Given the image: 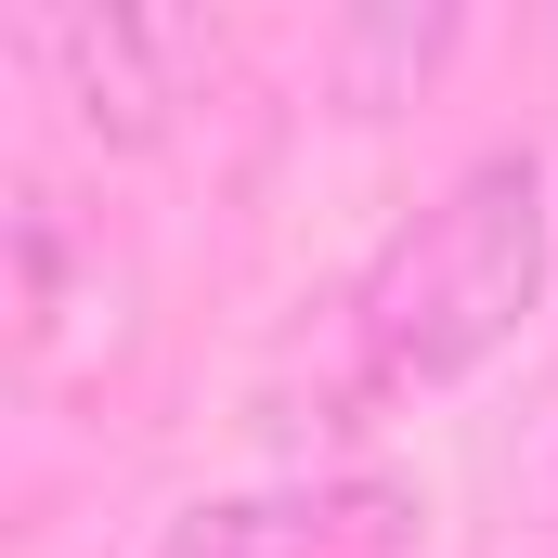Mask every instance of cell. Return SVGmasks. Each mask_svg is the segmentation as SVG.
<instances>
[{"instance_id":"6da1fadb","label":"cell","mask_w":558,"mask_h":558,"mask_svg":"<svg viewBox=\"0 0 558 558\" xmlns=\"http://www.w3.org/2000/svg\"><path fill=\"white\" fill-rule=\"evenodd\" d=\"M546 299V169L507 143L481 169H454V195L390 234V260L364 274V351L390 390H441L468 364H494Z\"/></svg>"},{"instance_id":"277c9868","label":"cell","mask_w":558,"mask_h":558,"mask_svg":"<svg viewBox=\"0 0 558 558\" xmlns=\"http://www.w3.org/2000/svg\"><path fill=\"white\" fill-rule=\"evenodd\" d=\"M441 39H454V13H364V26H351V65H390V78H416Z\"/></svg>"},{"instance_id":"3957f363","label":"cell","mask_w":558,"mask_h":558,"mask_svg":"<svg viewBox=\"0 0 558 558\" xmlns=\"http://www.w3.org/2000/svg\"><path fill=\"white\" fill-rule=\"evenodd\" d=\"M169 558H325V507L312 494H221L169 533Z\"/></svg>"},{"instance_id":"7a4b0ae2","label":"cell","mask_w":558,"mask_h":558,"mask_svg":"<svg viewBox=\"0 0 558 558\" xmlns=\"http://www.w3.org/2000/svg\"><path fill=\"white\" fill-rule=\"evenodd\" d=\"M52 65H65V105H78V131L105 143H156L169 131V105H195V78L221 65V39L195 26V13H52Z\"/></svg>"}]
</instances>
